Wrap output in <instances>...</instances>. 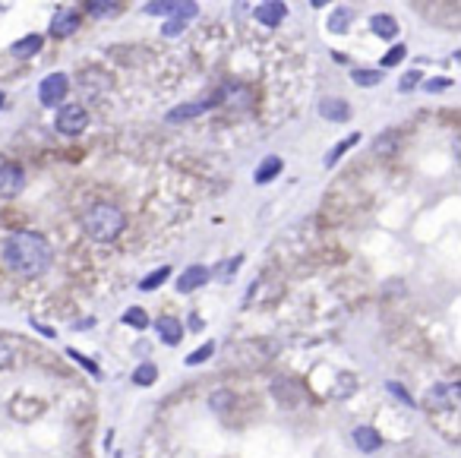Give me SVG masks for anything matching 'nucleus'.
I'll use <instances>...</instances> for the list:
<instances>
[{
  "mask_svg": "<svg viewBox=\"0 0 461 458\" xmlns=\"http://www.w3.org/2000/svg\"><path fill=\"white\" fill-rule=\"evenodd\" d=\"M76 29H79V13H73V10H60V13L51 19V32L57 38L73 35Z\"/></svg>",
  "mask_w": 461,
  "mask_h": 458,
  "instance_id": "nucleus-12",
  "label": "nucleus"
},
{
  "mask_svg": "<svg viewBox=\"0 0 461 458\" xmlns=\"http://www.w3.org/2000/svg\"><path fill=\"white\" fill-rule=\"evenodd\" d=\"M278 171H282V158H278V155H268L266 161H262V168L256 171V183H268L272 177H278Z\"/></svg>",
  "mask_w": 461,
  "mask_h": 458,
  "instance_id": "nucleus-16",
  "label": "nucleus"
},
{
  "mask_svg": "<svg viewBox=\"0 0 461 458\" xmlns=\"http://www.w3.org/2000/svg\"><path fill=\"white\" fill-rule=\"evenodd\" d=\"M41 45H45L41 35H29V38H23V41L10 45V54H13V57H32V54L41 51Z\"/></svg>",
  "mask_w": 461,
  "mask_h": 458,
  "instance_id": "nucleus-15",
  "label": "nucleus"
},
{
  "mask_svg": "<svg viewBox=\"0 0 461 458\" xmlns=\"http://www.w3.org/2000/svg\"><path fill=\"white\" fill-rule=\"evenodd\" d=\"M449 86H452V79H449V76H439V79H430V83H426V92H442V89H449Z\"/></svg>",
  "mask_w": 461,
  "mask_h": 458,
  "instance_id": "nucleus-31",
  "label": "nucleus"
},
{
  "mask_svg": "<svg viewBox=\"0 0 461 458\" xmlns=\"http://www.w3.org/2000/svg\"><path fill=\"white\" fill-rule=\"evenodd\" d=\"M86 10H89L92 16H117V3H104V0H89L86 3Z\"/></svg>",
  "mask_w": 461,
  "mask_h": 458,
  "instance_id": "nucleus-26",
  "label": "nucleus"
},
{
  "mask_svg": "<svg viewBox=\"0 0 461 458\" xmlns=\"http://www.w3.org/2000/svg\"><path fill=\"white\" fill-rule=\"evenodd\" d=\"M208 275H212V272H208L206 266H190V269H184V275L177 278V291L180 294L196 291V288H202L208 281Z\"/></svg>",
  "mask_w": 461,
  "mask_h": 458,
  "instance_id": "nucleus-8",
  "label": "nucleus"
},
{
  "mask_svg": "<svg viewBox=\"0 0 461 458\" xmlns=\"http://www.w3.org/2000/svg\"><path fill=\"white\" fill-rule=\"evenodd\" d=\"M26 187V174L19 165H0V196H16Z\"/></svg>",
  "mask_w": 461,
  "mask_h": 458,
  "instance_id": "nucleus-6",
  "label": "nucleus"
},
{
  "mask_svg": "<svg viewBox=\"0 0 461 458\" xmlns=\"http://www.w3.org/2000/svg\"><path fill=\"white\" fill-rule=\"evenodd\" d=\"M168 278H171V269H168V266H161V269L149 272V275L142 278V281H139V291H152V288H161Z\"/></svg>",
  "mask_w": 461,
  "mask_h": 458,
  "instance_id": "nucleus-18",
  "label": "nucleus"
},
{
  "mask_svg": "<svg viewBox=\"0 0 461 458\" xmlns=\"http://www.w3.org/2000/svg\"><path fill=\"white\" fill-rule=\"evenodd\" d=\"M158 379V367H152V364H142V367L133 370V383L136 386H152Z\"/></svg>",
  "mask_w": 461,
  "mask_h": 458,
  "instance_id": "nucleus-23",
  "label": "nucleus"
},
{
  "mask_svg": "<svg viewBox=\"0 0 461 458\" xmlns=\"http://www.w3.org/2000/svg\"><path fill=\"white\" fill-rule=\"evenodd\" d=\"M395 149H398V133H392V130H389V133H382L380 139L373 143V152H376V155H392Z\"/></svg>",
  "mask_w": 461,
  "mask_h": 458,
  "instance_id": "nucleus-21",
  "label": "nucleus"
},
{
  "mask_svg": "<svg viewBox=\"0 0 461 458\" xmlns=\"http://www.w3.org/2000/svg\"><path fill=\"white\" fill-rule=\"evenodd\" d=\"M272 392H275V398L288 408L300 401V383L297 379H291V376H278L275 383H272Z\"/></svg>",
  "mask_w": 461,
  "mask_h": 458,
  "instance_id": "nucleus-7",
  "label": "nucleus"
},
{
  "mask_svg": "<svg viewBox=\"0 0 461 458\" xmlns=\"http://www.w3.org/2000/svg\"><path fill=\"white\" fill-rule=\"evenodd\" d=\"M70 357H73V361H76V364H82V367L89 370V373H92V376H95V379H98V376H101V370H98V367H95V364H92V361H89V357H82V354H79V351H73V348H70Z\"/></svg>",
  "mask_w": 461,
  "mask_h": 458,
  "instance_id": "nucleus-29",
  "label": "nucleus"
},
{
  "mask_svg": "<svg viewBox=\"0 0 461 458\" xmlns=\"http://www.w3.org/2000/svg\"><path fill=\"white\" fill-rule=\"evenodd\" d=\"M212 354H215V345H212V341H206V345H202V348H196V351L190 354V357H186V364H190V367H196V364L208 361Z\"/></svg>",
  "mask_w": 461,
  "mask_h": 458,
  "instance_id": "nucleus-27",
  "label": "nucleus"
},
{
  "mask_svg": "<svg viewBox=\"0 0 461 458\" xmlns=\"http://www.w3.org/2000/svg\"><path fill=\"white\" fill-rule=\"evenodd\" d=\"M351 79H354L357 86H380L382 73H380V70H354V73H351Z\"/></svg>",
  "mask_w": 461,
  "mask_h": 458,
  "instance_id": "nucleus-24",
  "label": "nucleus"
},
{
  "mask_svg": "<svg viewBox=\"0 0 461 458\" xmlns=\"http://www.w3.org/2000/svg\"><path fill=\"white\" fill-rule=\"evenodd\" d=\"M155 329H158V335H161L164 345H177L180 338H184V326H180L177 316H158Z\"/></svg>",
  "mask_w": 461,
  "mask_h": 458,
  "instance_id": "nucleus-11",
  "label": "nucleus"
},
{
  "mask_svg": "<svg viewBox=\"0 0 461 458\" xmlns=\"http://www.w3.org/2000/svg\"><path fill=\"white\" fill-rule=\"evenodd\" d=\"M389 389H392L395 395L402 398V401H411V395H408V392H404V389H402V386H398V383H389Z\"/></svg>",
  "mask_w": 461,
  "mask_h": 458,
  "instance_id": "nucleus-33",
  "label": "nucleus"
},
{
  "mask_svg": "<svg viewBox=\"0 0 461 458\" xmlns=\"http://www.w3.org/2000/svg\"><path fill=\"white\" fill-rule=\"evenodd\" d=\"M417 83H420V70H411V73H404V76H402V83H398V89H402V92H411Z\"/></svg>",
  "mask_w": 461,
  "mask_h": 458,
  "instance_id": "nucleus-30",
  "label": "nucleus"
},
{
  "mask_svg": "<svg viewBox=\"0 0 461 458\" xmlns=\"http://www.w3.org/2000/svg\"><path fill=\"white\" fill-rule=\"evenodd\" d=\"M237 266H240V256H237V259H230V263H224L222 278H230V272H237Z\"/></svg>",
  "mask_w": 461,
  "mask_h": 458,
  "instance_id": "nucleus-32",
  "label": "nucleus"
},
{
  "mask_svg": "<svg viewBox=\"0 0 461 458\" xmlns=\"http://www.w3.org/2000/svg\"><path fill=\"white\" fill-rule=\"evenodd\" d=\"M370 29L376 32L380 38H395V35H398V23H395V16H389V13H376V16H373Z\"/></svg>",
  "mask_w": 461,
  "mask_h": 458,
  "instance_id": "nucleus-14",
  "label": "nucleus"
},
{
  "mask_svg": "<svg viewBox=\"0 0 461 458\" xmlns=\"http://www.w3.org/2000/svg\"><path fill=\"white\" fill-rule=\"evenodd\" d=\"M351 19H354V13H351L348 7H338L332 16H328V29H332V32H348Z\"/></svg>",
  "mask_w": 461,
  "mask_h": 458,
  "instance_id": "nucleus-19",
  "label": "nucleus"
},
{
  "mask_svg": "<svg viewBox=\"0 0 461 458\" xmlns=\"http://www.w3.org/2000/svg\"><path fill=\"white\" fill-rule=\"evenodd\" d=\"M54 127H57L63 136H79L82 130L89 127V114H86V108H82V105H67V108H60V111H57Z\"/></svg>",
  "mask_w": 461,
  "mask_h": 458,
  "instance_id": "nucleus-4",
  "label": "nucleus"
},
{
  "mask_svg": "<svg viewBox=\"0 0 461 458\" xmlns=\"http://www.w3.org/2000/svg\"><path fill=\"white\" fill-rule=\"evenodd\" d=\"M0 105H3V92H0Z\"/></svg>",
  "mask_w": 461,
  "mask_h": 458,
  "instance_id": "nucleus-34",
  "label": "nucleus"
},
{
  "mask_svg": "<svg viewBox=\"0 0 461 458\" xmlns=\"http://www.w3.org/2000/svg\"><path fill=\"white\" fill-rule=\"evenodd\" d=\"M146 13L149 16H180V13H199V7L196 3H190V0H152V3H146Z\"/></svg>",
  "mask_w": 461,
  "mask_h": 458,
  "instance_id": "nucleus-5",
  "label": "nucleus"
},
{
  "mask_svg": "<svg viewBox=\"0 0 461 458\" xmlns=\"http://www.w3.org/2000/svg\"><path fill=\"white\" fill-rule=\"evenodd\" d=\"M70 92V76L67 73H51L41 79V86H38V98H41V105L45 108H57L63 98H67Z\"/></svg>",
  "mask_w": 461,
  "mask_h": 458,
  "instance_id": "nucleus-3",
  "label": "nucleus"
},
{
  "mask_svg": "<svg viewBox=\"0 0 461 458\" xmlns=\"http://www.w3.org/2000/svg\"><path fill=\"white\" fill-rule=\"evenodd\" d=\"M354 443H357V449H364V452H376L382 446V436L373 427H357L354 430Z\"/></svg>",
  "mask_w": 461,
  "mask_h": 458,
  "instance_id": "nucleus-13",
  "label": "nucleus"
},
{
  "mask_svg": "<svg viewBox=\"0 0 461 458\" xmlns=\"http://www.w3.org/2000/svg\"><path fill=\"white\" fill-rule=\"evenodd\" d=\"M253 16L259 19L262 26H278L284 16H288V7H284V3H278V0H266V3H259V7H256Z\"/></svg>",
  "mask_w": 461,
  "mask_h": 458,
  "instance_id": "nucleus-10",
  "label": "nucleus"
},
{
  "mask_svg": "<svg viewBox=\"0 0 461 458\" xmlns=\"http://www.w3.org/2000/svg\"><path fill=\"white\" fill-rule=\"evenodd\" d=\"M404 54H408V48H404V45H395L392 51H389L386 57H382V67H395V63H402V61H404Z\"/></svg>",
  "mask_w": 461,
  "mask_h": 458,
  "instance_id": "nucleus-28",
  "label": "nucleus"
},
{
  "mask_svg": "<svg viewBox=\"0 0 461 458\" xmlns=\"http://www.w3.org/2000/svg\"><path fill=\"white\" fill-rule=\"evenodd\" d=\"M193 16H196V13H180V16H174L171 23H168V26H164V29H161V35H164V38H174V35H180V32L186 29V23H190Z\"/></svg>",
  "mask_w": 461,
  "mask_h": 458,
  "instance_id": "nucleus-22",
  "label": "nucleus"
},
{
  "mask_svg": "<svg viewBox=\"0 0 461 458\" xmlns=\"http://www.w3.org/2000/svg\"><path fill=\"white\" fill-rule=\"evenodd\" d=\"M124 323L136 326V329H146V326H149V316H146V310H142V307H130L127 313H124Z\"/></svg>",
  "mask_w": 461,
  "mask_h": 458,
  "instance_id": "nucleus-25",
  "label": "nucleus"
},
{
  "mask_svg": "<svg viewBox=\"0 0 461 458\" xmlns=\"http://www.w3.org/2000/svg\"><path fill=\"white\" fill-rule=\"evenodd\" d=\"M3 263L19 275H41L51 266V247L41 234L19 231L3 243Z\"/></svg>",
  "mask_w": 461,
  "mask_h": 458,
  "instance_id": "nucleus-1",
  "label": "nucleus"
},
{
  "mask_svg": "<svg viewBox=\"0 0 461 458\" xmlns=\"http://www.w3.org/2000/svg\"><path fill=\"white\" fill-rule=\"evenodd\" d=\"M82 228H86V234H89L92 241L108 243L124 231V215H120V209H114V206H95V209H89Z\"/></svg>",
  "mask_w": 461,
  "mask_h": 458,
  "instance_id": "nucleus-2",
  "label": "nucleus"
},
{
  "mask_svg": "<svg viewBox=\"0 0 461 458\" xmlns=\"http://www.w3.org/2000/svg\"><path fill=\"white\" fill-rule=\"evenodd\" d=\"M320 114L326 121H335V123H344L351 117V105L344 98H322L320 101Z\"/></svg>",
  "mask_w": 461,
  "mask_h": 458,
  "instance_id": "nucleus-9",
  "label": "nucleus"
},
{
  "mask_svg": "<svg viewBox=\"0 0 461 458\" xmlns=\"http://www.w3.org/2000/svg\"><path fill=\"white\" fill-rule=\"evenodd\" d=\"M212 105V101H196V105H180V108H174L171 114H168V121L171 123H177V121H186V117H196L199 111H206V108Z\"/></svg>",
  "mask_w": 461,
  "mask_h": 458,
  "instance_id": "nucleus-17",
  "label": "nucleus"
},
{
  "mask_svg": "<svg viewBox=\"0 0 461 458\" xmlns=\"http://www.w3.org/2000/svg\"><path fill=\"white\" fill-rule=\"evenodd\" d=\"M357 143H360V133H351V136H348V139H342V143L335 146V149H328V155H326V165H328V168H332V165H335V161H338V158H342V155H344V152H348V149H351V146H357Z\"/></svg>",
  "mask_w": 461,
  "mask_h": 458,
  "instance_id": "nucleus-20",
  "label": "nucleus"
}]
</instances>
